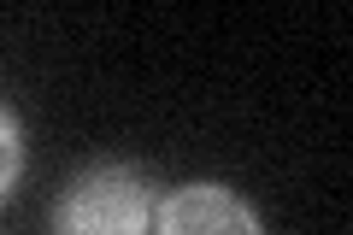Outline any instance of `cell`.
I'll use <instances>...</instances> for the list:
<instances>
[{"label":"cell","mask_w":353,"mask_h":235,"mask_svg":"<svg viewBox=\"0 0 353 235\" xmlns=\"http://www.w3.org/2000/svg\"><path fill=\"white\" fill-rule=\"evenodd\" d=\"M159 183L141 165L101 159L65 176L53 200V235H153Z\"/></svg>","instance_id":"obj_1"},{"label":"cell","mask_w":353,"mask_h":235,"mask_svg":"<svg viewBox=\"0 0 353 235\" xmlns=\"http://www.w3.org/2000/svg\"><path fill=\"white\" fill-rule=\"evenodd\" d=\"M153 235H265V218L241 188L218 183V176H194V183L159 194Z\"/></svg>","instance_id":"obj_2"},{"label":"cell","mask_w":353,"mask_h":235,"mask_svg":"<svg viewBox=\"0 0 353 235\" xmlns=\"http://www.w3.org/2000/svg\"><path fill=\"white\" fill-rule=\"evenodd\" d=\"M18 176H24V124H18V112L0 100V206L12 200Z\"/></svg>","instance_id":"obj_3"}]
</instances>
